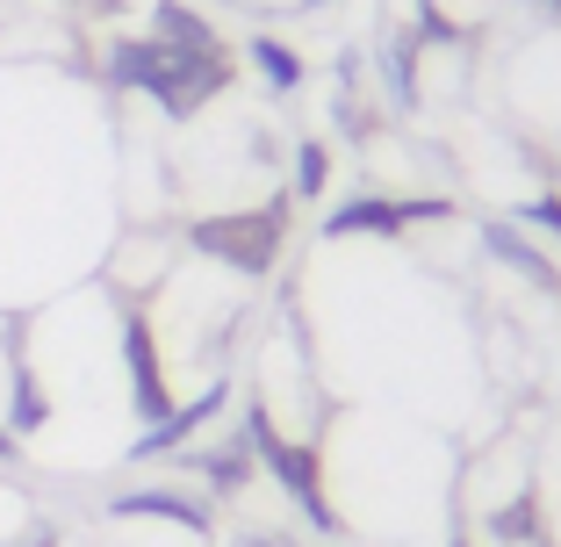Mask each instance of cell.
<instances>
[{
  "label": "cell",
  "mask_w": 561,
  "mask_h": 547,
  "mask_svg": "<svg viewBox=\"0 0 561 547\" xmlns=\"http://www.w3.org/2000/svg\"><path fill=\"white\" fill-rule=\"evenodd\" d=\"M454 547H476V540H454Z\"/></svg>",
  "instance_id": "1"
}]
</instances>
